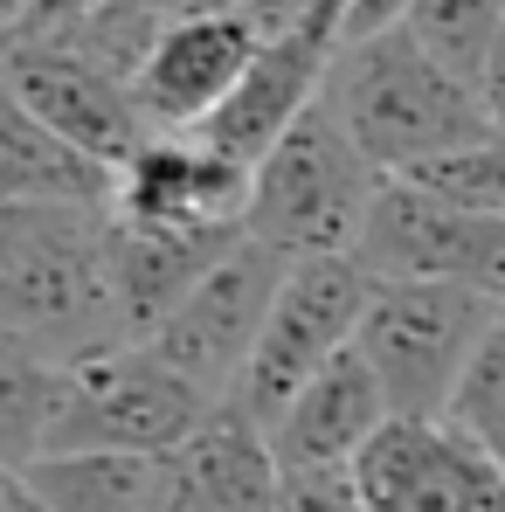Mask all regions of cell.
<instances>
[{
    "mask_svg": "<svg viewBox=\"0 0 505 512\" xmlns=\"http://www.w3.org/2000/svg\"><path fill=\"white\" fill-rule=\"evenodd\" d=\"M326 97L381 173H422L429 160L499 132L478 84L457 77L409 21L346 35L333 56V77H326Z\"/></svg>",
    "mask_w": 505,
    "mask_h": 512,
    "instance_id": "1",
    "label": "cell"
},
{
    "mask_svg": "<svg viewBox=\"0 0 505 512\" xmlns=\"http://www.w3.org/2000/svg\"><path fill=\"white\" fill-rule=\"evenodd\" d=\"M0 333L56 367L125 340L111 291V208H14V256L0 270Z\"/></svg>",
    "mask_w": 505,
    "mask_h": 512,
    "instance_id": "2",
    "label": "cell"
},
{
    "mask_svg": "<svg viewBox=\"0 0 505 512\" xmlns=\"http://www.w3.org/2000/svg\"><path fill=\"white\" fill-rule=\"evenodd\" d=\"M381 180H388V173L360 153V139L346 132L333 97L319 90V97L284 125V139L256 160L243 229H250L256 243L284 250V256L353 250L360 229H367V208H374Z\"/></svg>",
    "mask_w": 505,
    "mask_h": 512,
    "instance_id": "3",
    "label": "cell"
},
{
    "mask_svg": "<svg viewBox=\"0 0 505 512\" xmlns=\"http://www.w3.org/2000/svg\"><path fill=\"white\" fill-rule=\"evenodd\" d=\"M499 326V298L443 277H374L353 346L388 388L395 416H443L471 353Z\"/></svg>",
    "mask_w": 505,
    "mask_h": 512,
    "instance_id": "4",
    "label": "cell"
},
{
    "mask_svg": "<svg viewBox=\"0 0 505 512\" xmlns=\"http://www.w3.org/2000/svg\"><path fill=\"white\" fill-rule=\"evenodd\" d=\"M222 409L201 381H187L153 340H118L63 367V402L49 450H153L167 457Z\"/></svg>",
    "mask_w": 505,
    "mask_h": 512,
    "instance_id": "5",
    "label": "cell"
},
{
    "mask_svg": "<svg viewBox=\"0 0 505 512\" xmlns=\"http://www.w3.org/2000/svg\"><path fill=\"white\" fill-rule=\"evenodd\" d=\"M367 291H374V270L353 250L291 256L284 291H277V305L263 319V340H256L250 367L236 374L229 402L270 429L291 409V395L333 360L339 346H353V326L367 312Z\"/></svg>",
    "mask_w": 505,
    "mask_h": 512,
    "instance_id": "6",
    "label": "cell"
},
{
    "mask_svg": "<svg viewBox=\"0 0 505 512\" xmlns=\"http://www.w3.org/2000/svg\"><path fill=\"white\" fill-rule=\"evenodd\" d=\"M353 256L374 277H443L505 305V215L457 201L416 173H388Z\"/></svg>",
    "mask_w": 505,
    "mask_h": 512,
    "instance_id": "7",
    "label": "cell"
},
{
    "mask_svg": "<svg viewBox=\"0 0 505 512\" xmlns=\"http://www.w3.org/2000/svg\"><path fill=\"white\" fill-rule=\"evenodd\" d=\"M0 77L21 90V104L35 118H49L70 146H84L111 173L153 139V118L139 111L132 77H118L111 63H97L90 49H77L70 35H56L28 14L0 28Z\"/></svg>",
    "mask_w": 505,
    "mask_h": 512,
    "instance_id": "8",
    "label": "cell"
},
{
    "mask_svg": "<svg viewBox=\"0 0 505 512\" xmlns=\"http://www.w3.org/2000/svg\"><path fill=\"white\" fill-rule=\"evenodd\" d=\"M367 512H505V471L450 416H388L353 464Z\"/></svg>",
    "mask_w": 505,
    "mask_h": 512,
    "instance_id": "9",
    "label": "cell"
},
{
    "mask_svg": "<svg viewBox=\"0 0 505 512\" xmlns=\"http://www.w3.org/2000/svg\"><path fill=\"white\" fill-rule=\"evenodd\" d=\"M284 270H291V256L256 243L250 229H243V243L160 319L153 346L167 353L187 381H201L208 395L229 402L236 374L250 367L256 340H263V319H270V305H277V291H284Z\"/></svg>",
    "mask_w": 505,
    "mask_h": 512,
    "instance_id": "10",
    "label": "cell"
},
{
    "mask_svg": "<svg viewBox=\"0 0 505 512\" xmlns=\"http://www.w3.org/2000/svg\"><path fill=\"white\" fill-rule=\"evenodd\" d=\"M263 35H270V21L256 14L250 0L173 14L160 28V42H153V56L132 77V97L153 118V132H201L222 111V97L243 84V70L263 49Z\"/></svg>",
    "mask_w": 505,
    "mask_h": 512,
    "instance_id": "11",
    "label": "cell"
},
{
    "mask_svg": "<svg viewBox=\"0 0 505 512\" xmlns=\"http://www.w3.org/2000/svg\"><path fill=\"white\" fill-rule=\"evenodd\" d=\"M256 167L201 132H153L125 167L111 173V215L146 229L187 222H243Z\"/></svg>",
    "mask_w": 505,
    "mask_h": 512,
    "instance_id": "12",
    "label": "cell"
},
{
    "mask_svg": "<svg viewBox=\"0 0 505 512\" xmlns=\"http://www.w3.org/2000/svg\"><path fill=\"white\" fill-rule=\"evenodd\" d=\"M284 499V464L270 429L222 402L180 450H167V478L153 512H277Z\"/></svg>",
    "mask_w": 505,
    "mask_h": 512,
    "instance_id": "13",
    "label": "cell"
},
{
    "mask_svg": "<svg viewBox=\"0 0 505 512\" xmlns=\"http://www.w3.org/2000/svg\"><path fill=\"white\" fill-rule=\"evenodd\" d=\"M388 416L395 409H388V388L367 367V353L339 346L333 360L291 395V409L270 423V443H277L284 471H353Z\"/></svg>",
    "mask_w": 505,
    "mask_h": 512,
    "instance_id": "14",
    "label": "cell"
},
{
    "mask_svg": "<svg viewBox=\"0 0 505 512\" xmlns=\"http://www.w3.org/2000/svg\"><path fill=\"white\" fill-rule=\"evenodd\" d=\"M243 243V222H187V229H146L111 215V291L125 340H153L160 319Z\"/></svg>",
    "mask_w": 505,
    "mask_h": 512,
    "instance_id": "15",
    "label": "cell"
},
{
    "mask_svg": "<svg viewBox=\"0 0 505 512\" xmlns=\"http://www.w3.org/2000/svg\"><path fill=\"white\" fill-rule=\"evenodd\" d=\"M111 208V167L70 146L0 77V208Z\"/></svg>",
    "mask_w": 505,
    "mask_h": 512,
    "instance_id": "16",
    "label": "cell"
},
{
    "mask_svg": "<svg viewBox=\"0 0 505 512\" xmlns=\"http://www.w3.org/2000/svg\"><path fill=\"white\" fill-rule=\"evenodd\" d=\"M167 457L153 450H42L14 485L49 512H153Z\"/></svg>",
    "mask_w": 505,
    "mask_h": 512,
    "instance_id": "17",
    "label": "cell"
},
{
    "mask_svg": "<svg viewBox=\"0 0 505 512\" xmlns=\"http://www.w3.org/2000/svg\"><path fill=\"white\" fill-rule=\"evenodd\" d=\"M56 402H63V367L0 333V471H28L49 450Z\"/></svg>",
    "mask_w": 505,
    "mask_h": 512,
    "instance_id": "18",
    "label": "cell"
},
{
    "mask_svg": "<svg viewBox=\"0 0 505 512\" xmlns=\"http://www.w3.org/2000/svg\"><path fill=\"white\" fill-rule=\"evenodd\" d=\"M409 28L457 77L478 84V70H485V56H492V42H499V28H505V0H416Z\"/></svg>",
    "mask_w": 505,
    "mask_h": 512,
    "instance_id": "19",
    "label": "cell"
},
{
    "mask_svg": "<svg viewBox=\"0 0 505 512\" xmlns=\"http://www.w3.org/2000/svg\"><path fill=\"white\" fill-rule=\"evenodd\" d=\"M443 416L471 429V436L492 450V464L505 471V319L485 333V346L471 353V367H464V381H457V395H450Z\"/></svg>",
    "mask_w": 505,
    "mask_h": 512,
    "instance_id": "20",
    "label": "cell"
},
{
    "mask_svg": "<svg viewBox=\"0 0 505 512\" xmlns=\"http://www.w3.org/2000/svg\"><path fill=\"white\" fill-rule=\"evenodd\" d=\"M416 180H429V187H443V194H457V201H478V208L505 215V132H485L478 146H457V153L429 160Z\"/></svg>",
    "mask_w": 505,
    "mask_h": 512,
    "instance_id": "21",
    "label": "cell"
},
{
    "mask_svg": "<svg viewBox=\"0 0 505 512\" xmlns=\"http://www.w3.org/2000/svg\"><path fill=\"white\" fill-rule=\"evenodd\" d=\"M277 512H367L353 471H284V499Z\"/></svg>",
    "mask_w": 505,
    "mask_h": 512,
    "instance_id": "22",
    "label": "cell"
},
{
    "mask_svg": "<svg viewBox=\"0 0 505 512\" xmlns=\"http://www.w3.org/2000/svg\"><path fill=\"white\" fill-rule=\"evenodd\" d=\"M478 97H485L492 125L505 132V28H499V42H492V56H485V70H478Z\"/></svg>",
    "mask_w": 505,
    "mask_h": 512,
    "instance_id": "23",
    "label": "cell"
},
{
    "mask_svg": "<svg viewBox=\"0 0 505 512\" xmlns=\"http://www.w3.org/2000/svg\"><path fill=\"white\" fill-rule=\"evenodd\" d=\"M409 7H416V0H360V7L346 14V35H374V28H388V21H409Z\"/></svg>",
    "mask_w": 505,
    "mask_h": 512,
    "instance_id": "24",
    "label": "cell"
},
{
    "mask_svg": "<svg viewBox=\"0 0 505 512\" xmlns=\"http://www.w3.org/2000/svg\"><path fill=\"white\" fill-rule=\"evenodd\" d=\"M7 256H14V208H0V270H7Z\"/></svg>",
    "mask_w": 505,
    "mask_h": 512,
    "instance_id": "25",
    "label": "cell"
},
{
    "mask_svg": "<svg viewBox=\"0 0 505 512\" xmlns=\"http://www.w3.org/2000/svg\"><path fill=\"white\" fill-rule=\"evenodd\" d=\"M7 512H49V506H42V499H28V492L14 485V492H7Z\"/></svg>",
    "mask_w": 505,
    "mask_h": 512,
    "instance_id": "26",
    "label": "cell"
},
{
    "mask_svg": "<svg viewBox=\"0 0 505 512\" xmlns=\"http://www.w3.org/2000/svg\"><path fill=\"white\" fill-rule=\"evenodd\" d=\"M7 492H14V471H0V512H7Z\"/></svg>",
    "mask_w": 505,
    "mask_h": 512,
    "instance_id": "27",
    "label": "cell"
},
{
    "mask_svg": "<svg viewBox=\"0 0 505 512\" xmlns=\"http://www.w3.org/2000/svg\"><path fill=\"white\" fill-rule=\"evenodd\" d=\"M7 21H14V7H7V0H0V28H7Z\"/></svg>",
    "mask_w": 505,
    "mask_h": 512,
    "instance_id": "28",
    "label": "cell"
},
{
    "mask_svg": "<svg viewBox=\"0 0 505 512\" xmlns=\"http://www.w3.org/2000/svg\"><path fill=\"white\" fill-rule=\"evenodd\" d=\"M499 319H505V305H499Z\"/></svg>",
    "mask_w": 505,
    "mask_h": 512,
    "instance_id": "29",
    "label": "cell"
}]
</instances>
